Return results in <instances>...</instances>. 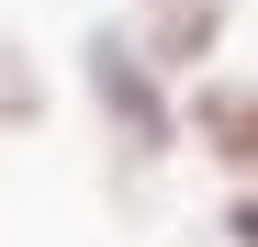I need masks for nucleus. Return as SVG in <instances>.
<instances>
[{
	"instance_id": "obj_1",
	"label": "nucleus",
	"mask_w": 258,
	"mask_h": 247,
	"mask_svg": "<svg viewBox=\"0 0 258 247\" xmlns=\"http://www.w3.org/2000/svg\"><path fill=\"white\" fill-rule=\"evenodd\" d=\"M79 90H90L101 157L123 180H146V169H168V146H191L180 135V101H168V68L135 45V23H90L79 34Z\"/></svg>"
},
{
	"instance_id": "obj_2",
	"label": "nucleus",
	"mask_w": 258,
	"mask_h": 247,
	"mask_svg": "<svg viewBox=\"0 0 258 247\" xmlns=\"http://www.w3.org/2000/svg\"><path fill=\"white\" fill-rule=\"evenodd\" d=\"M180 135H191L236 191H258V79H213V68H202V90L180 101Z\"/></svg>"
},
{
	"instance_id": "obj_3",
	"label": "nucleus",
	"mask_w": 258,
	"mask_h": 247,
	"mask_svg": "<svg viewBox=\"0 0 258 247\" xmlns=\"http://www.w3.org/2000/svg\"><path fill=\"white\" fill-rule=\"evenodd\" d=\"M225 0H146V12H135V45L168 68V79H202L213 68V45H225Z\"/></svg>"
},
{
	"instance_id": "obj_4",
	"label": "nucleus",
	"mask_w": 258,
	"mask_h": 247,
	"mask_svg": "<svg viewBox=\"0 0 258 247\" xmlns=\"http://www.w3.org/2000/svg\"><path fill=\"white\" fill-rule=\"evenodd\" d=\"M45 112H56V90H45V56H34L23 34L0 23V135H34Z\"/></svg>"
},
{
	"instance_id": "obj_5",
	"label": "nucleus",
	"mask_w": 258,
	"mask_h": 247,
	"mask_svg": "<svg viewBox=\"0 0 258 247\" xmlns=\"http://www.w3.org/2000/svg\"><path fill=\"white\" fill-rule=\"evenodd\" d=\"M225 236H236V247H258V191H236V202H225Z\"/></svg>"
}]
</instances>
